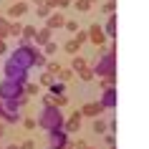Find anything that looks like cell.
<instances>
[{
	"label": "cell",
	"instance_id": "17",
	"mask_svg": "<svg viewBox=\"0 0 149 149\" xmlns=\"http://www.w3.org/2000/svg\"><path fill=\"white\" fill-rule=\"evenodd\" d=\"M36 31H38V28H33V25H23V31H20V38L31 43V40L36 38Z\"/></svg>",
	"mask_w": 149,
	"mask_h": 149
},
{
	"label": "cell",
	"instance_id": "45",
	"mask_svg": "<svg viewBox=\"0 0 149 149\" xmlns=\"http://www.w3.org/2000/svg\"><path fill=\"white\" fill-rule=\"evenodd\" d=\"M84 149H94V147H84Z\"/></svg>",
	"mask_w": 149,
	"mask_h": 149
},
{
	"label": "cell",
	"instance_id": "36",
	"mask_svg": "<svg viewBox=\"0 0 149 149\" xmlns=\"http://www.w3.org/2000/svg\"><path fill=\"white\" fill-rule=\"evenodd\" d=\"M33 147H36V141H33V139H25L23 144H20V149H33Z\"/></svg>",
	"mask_w": 149,
	"mask_h": 149
},
{
	"label": "cell",
	"instance_id": "15",
	"mask_svg": "<svg viewBox=\"0 0 149 149\" xmlns=\"http://www.w3.org/2000/svg\"><path fill=\"white\" fill-rule=\"evenodd\" d=\"M104 111V106H101V101L99 104H86V106H84V109H81V116H99V114H101Z\"/></svg>",
	"mask_w": 149,
	"mask_h": 149
},
{
	"label": "cell",
	"instance_id": "30",
	"mask_svg": "<svg viewBox=\"0 0 149 149\" xmlns=\"http://www.w3.org/2000/svg\"><path fill=\"white\" fill-rule=\"evenodd\" d=\"M63 28L71 31V33H76V31H79V23H76V20H63Z\"/></svg>",
	"mask_w": 149,
	"mask_h": 149
},
{
	"label": "cell",
	"instance_id": "43",
	"mask_svg": "<svg viewBox=\"0 0 149 149\" xmlns=\"http://www.w3.org/2000/svg\"><path fill=\"white\" fill-rule=\"evenodd\" d=\"M109 149H116V144H109Z\"/></svg>",
	"mask_w": 149,
	"mask_h": 149
},
{
	"label": "cell",
	"instance_id": "42",
	"mask_svg": "<svg viewBox=\"0 0 149 149\" xmlns=\"http://www.w3.org/2000/svg\"><path fill=\"white\" fill-rule=\"evenodd\" d=\"M5 149H20V147H18V144H10V147H5Z\"/></svg>",
	"mask_w": 149,
	"mask_h": 149
},
{
	"label": "cell",
	"instance_id": "23",
	"mask_svg": "<svg viewBox=\"0 0 149 149\" xmlns=\"http://www.w3.org/2000/svg\"><path fill=\"white\" fill-rule=\"evenodd\" d=\"M79 48H81V43H79V40H76V38H73V40H68V43H66V51H68L71 56H73V53H79Z\"/></svg>",
	"mask_w": 149,
	"mask_h": 149
},
{
	"label": "cell",
	"instance_id": "3",
	"mask_svg": "<svg viewBox=\"0 0 149 149\" xmlns=\"http://www.w3.org/2000/svg\"><path fill=\"white\" fill-rule=\"evenodd\" d=\"M20 43H18V48L13 51V53H8V58H13V61H18L20 66H25V68H33V46L28 43V40L18 38Z\"/></svg>",
	"mask_w": 149,
	"mask_h": 149
},
{
	"label": "cell",
	"instance_id": "38",
	"mask_svg": "<svg viewBox=\"0 0 149 149\" xmlns=\"http://www.w3.org/2000/svg\"><path fill=\"white\" fill-rule=\"evenodd\" d=\"M71 0H56V8H68Z\"/></svg>",
	"mask_w": 149,
	"mask_h": 149
},
{
	"label": "cell",
	"instance_id": "31",
	"mask_svg": "<svg viewBox=\"0 0 149 149\" xmlns=\"http://www.w3.org/2000/svg\"><path fill=\"white\" fill-rule=\"evenodd\" d=\"M53 79H56V76H53V73H48V71H46V73H40V86H48Z\"/></svg>",
	"mask_w": 149,
	"mask_h": 149
},
{
	"label": "cell",
	"instance_id": "14",
	"mask_svg": "<svg viewBox=\"0 0 149 149\" xmlns=\"http://www.w3.org/2000/svg\"><path fill=\"white\" fill-rule=\"evenodd\" d=\"M104 33H106V38H116V13H109V20L104 25Z\"/></svg>",
	"mask_w": 149,
	"mask_h": 149
},
{
	"label": "cell",
	"instance_id": "6",
	"mask_svg": "<svg viewBox=\"0 0 149 149\" xmlns=\"http://www.w3.org/2000/svg\"><path fill=\"white\" fill-rule=\"evenodd\" d=\"M3 71H5V79H15V81H28V71L25 66H20L18 61H13V58H8L5 61V66H3Z\"/></svg>",
	"mask_w": 149,
	"mask_h": 149
},
{
	"label": "cell",
	"instance_id": "9",
	"mask_svg": "<svg viewBox=\"0 0 149 149\" xmlns=\"http://www.w3.org/2000/svg\"><path fill=\"white\" fill-rule=\"evenodd\" d=\"M81 111H73V114H71L68 119H66V121H63V129H66V134H73V132H79L81 129Z\"/></svg>",
	"mask_w": 149,
	"mask_h": 149
},
{
	"label": "cell",
	"instance_id": "13",
	"mask_svg": "<svg viewBox=\"0 0 149 149\" xmlns=\"http://www.w3.org/2000/svg\"><path fill=\"white\" fill-rule=\"evenodd\" d=\"M51 38H53V31H51L48 25H43L40 31H36V46H43V43H48Z\"/></svg>",
	"mask_w": 149,
	"mask_h": 149
},
{
	"label": "cell",
	"instance_id": "33",
	"mask_svg": "<svg viewBox=\"0 0 149 149\" xmlns=\"http://www.w3.org/2000/svg\"><path fill=\"white\" fill-rule=\"evenodd\" d=\"M104 13H116V0H109V3L104 5Z\"/></svg>",
	"mask_w": 149,
	"mask_h": 149
},
{
	"label": "cell",
	"instance_id": "40",
	"mask_svg": "<svg viewBox=\"0 0 149 149\" xmlns=\"http://www.w3.org/2000/svg\"><path fill=\"white\" fill-rule=\"evenodd\" d=\"M106 144H116V136L114 134H106Z\"/></svg>",
	"mask_w": 149,
	"mask_h": 149
},
{
	"label": "cell",
	"instance_id": "5",
	"mask_svg": "<svg viewBox=\"0 0 149 149\" xmlns=\"http://www.w3.org/2000/svg\"><path fill=\"white\" fill-rule=\"evenodd\" d=\"M18 96H23V81H15V79H3L0 81V99L15 101Z\"/></svg>",
	"mask_w": 149,
	"mask_h": 149
},
{
	"label": "cell",
	"instance_id": "1",
	"mask_svg": "<svg viewBox=\"0 0 149 149\" xmlns=\"http://www.w3.org/2000/svg\"><path fill=\"white\" fill-rule=\"evenodd\" d=\"M36 121H38V126H40V129H46V132H51V129H61L66 119H63L61 109L51 104V106H43V111L38 114V119H36Z\"/></svg>",
	"mask_w": 149,
	"mask_h": 149
},
{
	"label": "cell",
	"instance_id": "37",
	"mask_svg": "<svg viewBox=\"0 0 149 149\" xmlns=\"http://www.w3.org/2000/svg\"><path fill=\"white\" fill-rule=\"evenodd\" d=\"M40 104H43V106H51V104H53V96H51V94H46V96H43V101H40Z\"/></svg>",
	"mask_w": 149,
	"mask_h": 149
},
{
	"label": "cell",
	"instance_id": "24",
	"mask_svg": "<svg viewBox=\"0 0 149 149\" xmlns=\"http://www.w3.org/2000/svg\"><path fill=\"white\" fill-rule=\"evenodd\" d=\"M56 51H58V46H56L53 40H48V43H43V53H46V56H53Z\"/></svg>",
	"mask_w": 149,
	"mask_h": 149
},
{
	"label": "cell",
	"instance_id": "39",
	"mask_svg": "<svg viewBox=\"0 0 149 149\" xmlns=\"http://www.w3.org/2000/svg\"><path fill=\"white\" fill-rule=\"evenodd\" d=\"M8 53V46H5V38H0V56Z\"/></svg>",
	"mask_w": 149,
	"mask_h": 149
},
{
	"label": "cell",
	"instance_id": "18",
	"mask_svg": "<svg viewBox=\"0 0 149 149\" xmlns=\"http://www.w3.org/2000/svg\"><path fill=\"white\" fill-rule=\"evenodd\" d=\"M86 66H88V61L84 58V56L73 53V73H76V71H81V68H86Z\"/></svg>",
	"mask_w": 149,
	"mask_h": 149
},
{
	"label": "cell",
	"instance_id": "8",
	"mask_svg": "<svg viewBox=\"0 0 149 149\" xmlns=\"http://www.w3.org/2000/svg\"><path fill=\"white\" fill-rule=\"evenodd\" d=\"M119 101V94H116V86H106L101 94V106L104 109H114Z\"/></svg>",
	"mask_w": 149,
	"mask_h": 149
},
{
	"label": "cell",
	"instance_id": "26",
	"mask_svg": "<svg viewBox=\"0 0 149 149\" xmlns=\"http://www.w3.org/2000/svg\"><path fill=\"white\" fill-rule=\"evenodd\" d=\"M68 104V99H66V94H58V96H53V106H58V109H63Z\"/></svg>",
	"mask_w": 149,
	"mask_h": 149
},
{
	"label": "cell",
	"instance_id": "27",
	"mask_svg": "<svg viewBox=\"0 0 149 149\" xmlns=\"http://www.w3.org/2000/svg\"><path fill=\"white\" fill-rule=\"evenodd\" d=\"M36 13H38V15H40V18H46V15H48V13H51V8H48L46 3H38V5H36Z\"/></svg>",
	"mask_w": 149,
	"mask_h": 149
},
{
	"label": "cell",
	"instance_id": "20",
	"mask_svg": "<svg viewBox=\"0 0 149 149\" xmlns=\"http://www.w3.org/2000/svg\"><path fill=\"white\" fill-rule=\"evenodd\" d=\"M20 31H23V25L18 23V20L8 25V36H13V38H20Z\"/></svg>",
	"mask_w": 149,
	"mask_h": 149
},
{
	"label": "cell",
	"instance_id": "7",
	"mask_svg": "<svg viewBox=\"0 0 149 149\" xmlns=\"http://www.w3.org/2000/svg\"><path fill=\"white\" fill-rule=\"evenodd\" d=\"M66 141H68V134L63 126L48 132V149H66Z\"/></svg>",
	"mask_w": 149,
	"mask_h": 149
},
{
	"label": "cell",
	"instance_id": "10",
	"mask_svg": "<svg viewBox=\"0 0 149 149\" xmlns=\"http://www.w3.org/2000/svg\"><path fill=\"white\" fill-rule=\"evenodd\" d=\"M88 40H91V43H96V46H104V43H106V33H104V28L101 25H91V28H88Z\"/></svg>",
	"mask_w": 149,
	"mask_h": 149
},
{
	"label": "cell",
	"instance_id": "25",
	"mask_svg": "<svg viewBox=\"0 0 149 149\" xmlns=\"http://www.w3.org/2000/svg\"><path fill=\"white\" fill-rule=\"evenodd\" d=\"M8 25H10L8 18H0V38H8Z\"/></svg>",
	"mask_w": 149,
	"mask_h": 149
},
{
	"label": "cell",
	"instance_id": "4",
	"mask_svg": "<svg viewBox=\"0 0 149 149\" xmlns=\"http://www.w3.org/2000/svg\"><path fill=\"white\" fill-rule=\"evenodd\" d=\"M20 106L15 101H8V99H0V121L3 124H18L20 121Z\"/></svg>",
	"mask_w": 149,
	"mask_h": 149
},
{
	"label": "cell",
	"instance_id": "34",
	"mask_svg": "<svg viewBox=\"0 0 149 149\" xmlns=\"http://www.w3.org/2000/svg\"><path fill=\"white\" fill-rule=\"evenodd\" d=\"M58 76H61V81H71V79H73V71H58Z\"/></svg>",
	"mask_w": 149,
	"mask_h": 149
},
{
	"label": "cell",
	"instance_id": "44",
	"mask_svg": "<svg viewBox=\"0 0 149 149\" xmlns=\"http://www.w3.org/2000/svg\"><path fill=\"white\" fill-rule=\"evenodd\" d=\"M38 3H43V0H36V5H38Z\"/></svg>",
	"mask_w": 149,
	"mask_h": 149
},
{
	"label": "cell",
	"instance_id": "22",
	"mask_svg": "<svg viewBox=\"0 0 149 149\" xmlns=\"http://www.w3.org/2000/svg\"><path fill=\"white\" fill-rule=\"evenodd\" d=\"M101 88H106V86H116V73H109V76H101Z\"/></svg>",
	"mask_w": 149,
	"mask_h": 149
},
{
	"label": "cell",
	"instance_id": "41",
	"mask_svg": "<svg viewBox=\"0 0 149 149\" xmlns=\"http://www.w3.org/2000/svg\"><path fill=\"white\" fill-rule=\"evenodd\" d=\"M3 132H5V124H3V121H0V136H3Z\"/></svg>",
	"mask_w": 149,
	"mask_h": 149
},
{
	"label": "cell",
	"instance_id": "16",
	"mask_svg": "<svg viewBox=\"0 0 149 149\" xmlns=\"http://www.w3.org/2000/svg\"><path fill=\"white\" fill-rule=\"evenodd\" d=\"M46 61H48V56L38 46H33V66H46Z\"/></svg>",
	"mask_w": 149,
	"mask_h": 149
},
{
	"label": "cell",
	"instance_id": "19",
	"mask_svg": "<svg viewBox=\"0 0 149 149\" xmlns=\"http://www.w3.org/2000/svg\"><path fill=\"white\" fill-rule=\"evenodd\" d=\"M76 76H79L81 81H91V79H96V76H94V71H91V66H86V68L76 71Z\"/></svg>",
	"mask_w": 149,
	"mask_h": 149
},
{
	"label": "cell",
	"instance_id": "28",
	"mask_svg": "<svg viewBox=\"0 0 149 149\" xmlns=\"http://www.w3.org/2000/svg\"><path fill=\"white\" fill-rule=\"evenodd\" d=\"M94 132L96 134H104V132H106V121H99V119L94 116Z\"/></svg>",
	"mask_w": 149,
	"mask_h": 149
},
{
	"label": "cell",
	"instance_id": "2",
	"mask_svg": "<svg viewBox=\"0 0 149 149\" xmlns=\"http://www.w3.org/2000/svg\"><path fill=\"white\" fill-rule=\"evenodd\" d=\"M94 76H109V73H116V51H106L94 61L91 66Z\"/></svg>",
	"mask_w": 149,
	"mask_h": 149
},
{
	"label": "cell",
	"instance_id": "12",
	"mask_svg": "<svg viewBox=\"0 0 149 149\" xmlns=\"http://www.w3.org/2000/svg\"><path fill=\"white\" fill-rule=\"evenodd\" d=\"M25 10H28V3L25 0H18V3H13L8 8V18H20V15H25Z\"/></svg>",
	"mask_w": 149,
	"mask_h": 149
},
{
	"label": "cell",
	"instance_id": "21",
	"mask_svg": "<svg viewBox=\"0 0 149 149\" xmlns=\"http://www.w3.org/2000/svg\"><path fill=\"white\" fill-rule=\"evenodd\" d=\"M46 71H48V73H53V76H58L61 63H58V61H46Z\"/></svg>",
	"mask_w": 149,
	"mask_h": 149
},
{
	"label": "cell",
	"instance_id": "35",
	"mask_svg": "<svg viewBox=\"0 0 149 149\" xmlns=\"http://www.w3.org/2000/svg\"><path fill=\"white\" fill-rule=\"evenodd\" d=\"M76 40H79V43H86V40H88V33L86 31H76Z\"/></svg>",
	"mask_w": 149,
	"mask_h": 149
},
{
	"label": "cell",
	"instance_id": "32",
	"mask_svg": "<svg viewBox=\"0 0 149 149\" xmlns=\"http://www.w3.org/2000/svg\"><path fill=\"white\" fill-rule=\"evenodd\" d=\"M88 8H91V3H88V0H76V10H81V13H86Z\"/></svg>",
	"mask_w": 149,
	"mask_h": 149
},
{
	"label": "cell",
	"instance_id": "29",
	"mask_svg": "<svg viewBox=\"0 0 149 149\" xmlns=\"http://www.w3.org/2000/svg\"><path fill=\"white\" fill-rule=\"evenodd\" d=\"M20 121H23L25 129H36V126H38V121H36L33 116H25V119H20Z\"/></svg>",
	"mask_w": 149,
	"mask_h": 149
},
{
	"label": "cell",
	"instance_id": "11",
	"mask_svg": "<svg viewBox=\"0 0 149 149\" xmlns=\"http://www.w3.org/2000/svg\"><path fill=\"white\" fill-rule=\"evenodd\" d=\"M63 20H66V18H63L61 13H53V10L46 15V25L51 28V31H58V28H63Z\"/></svg>",
	"mask_w": 149,
	"mask_h": 149
}]
</instances>
